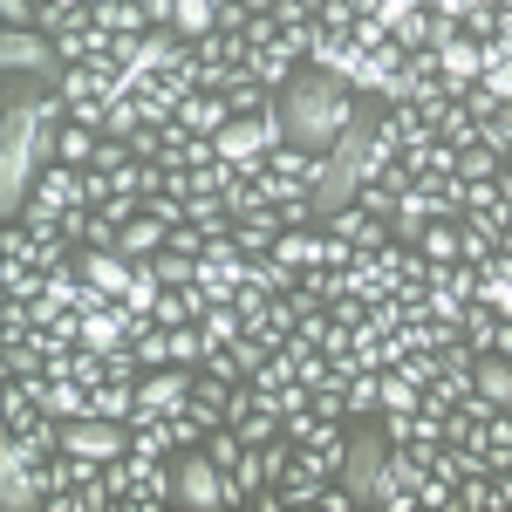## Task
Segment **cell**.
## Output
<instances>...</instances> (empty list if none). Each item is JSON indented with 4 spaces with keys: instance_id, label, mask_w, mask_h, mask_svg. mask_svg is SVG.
Instances as JSON below:
<instances>
[{
    "instance_id": "4316f807",
    "label": "cell",
    "mask_w": 512,
    "mask_h": 512,
    "mask_svg": "<svg viewBox=\"0 0 512 512\" xmlns=\"http://www.w3.org/2000/svg\"><path fill=\"white\" fill-rule=\"evenodd\" d=\"M458 226H465V233H458V260H465V267H485V260L499 253V233H485L472 219H458Z\"/></svg>"
},
{
    "instance_id": "ba28073f",
    "label": "cell",
    "mask_w": 512,
    "mask_h": 512,
    "mask_svg": "<svg viewBox=\"0 0 512 512\" xmlns=\"http://www.w3.org/2000/svg\"><path fill=\"white\" fill-rule=\"evenodd\" d=\"M437 55H444V82H451V96L465 89V82H478L485 76V48H478L465 28H451V35L437 41Z\"/></svg>"
},
{
    "instance_id": "816d5d0a",
    "label": "cell",
    "mask_w": 512,
    "mask_h": 512,
    "mask_svg": "<svg viewBox=\"0 0 512 512\" xmlns=\"http://www.w3.org/2000/svg\"><path fill=\"white\" fill-rule=\"evenodd\" d=\"M506 164H512V151H506Z\"/></svg>"
},
{
    "instance_id": "60d3db41",
    "label": "cell",
    "mask_w": 512,
    "mask_h": 512,
    "mask_svg": "<svg viewBox=\"0 0 512 512\" xmlns=\"http://www.w3.org/2000/svg\"><path fill=\"white\" fill-rule=\"evenodd\" d=\"M478 137H485V144H492V151L506 158V151H512V103H506V110H499V117H492V123H485Z\"/></svg>"
},
{
    "instance_id": "ffe728a7",
    "label": "cell",
    "mask_w": 512,
    "mask_h": 512,
    "mask_svg": "<svg viewBox=\"0 0 512 512\" xmlns=\"http://www.w3.org/2000/svg\"><path fill=\"white\" fill-rule=\"evenodd\" d=\"M246 280H253L260 294H294V280H301V274H294L280 253H260V260H246Z\"/></svg>"
},
{
    "instance_id": "cb8c5ba5",
    "label": "cell",
    "mask_w": 512,
    "mask_h": 512,
    "mask_svg": "<svg viewBox=\"0 0 512 512\" xmlns=\"http://www.w3.org/2000/svg\"><path fill=\"white\" fill-rule=\"evenodd\" d=\"M458 110H465V117H472L478 130H485V123H492L499 110H506V96H499L492 82H465V89H458Z\"/></svg>"
},
{
    "instance_id": "277c9868",
    "label": "cell",
    "mask_w": 512,
    "mask_h": 512,
    "mask_svg": "<svg viewBox=\"0 0 512 512\" xmlns=\"http://www.w3.org/2000/svg\"><path fill=\"white\" fill-rule=\"evenodd\" d=\"M171 506H185V512H219L226 506V472L205 458V444H192V451L171 458Z\"/></svg>"
},
{
    "instance_id": "e575fe53",
    "label": "cell",
    "mask_w": 512,
    "mask_h": 512,
    "mask_svg": "<svg viewBox=\"0 0 512 512\" xmlns=\"http://www.w3.org/2000/svg\"><path fill=\"white\" fill-rule=\"evenodd\" d=\"M362 226H369V212H362V205H342V212H328V219H321V233H328V239H349V246H355Z\"/></svg>"
},
{
    "instance_id": "681fc988",
    "label": "cell",
    "mask_w": 512,
    "mask_h": 512,
    "mask_svg": "<svg viewBox=\"0 0 512 512\" xmlns=\"http://www.w3.org/2000/svg\"><path fill=\"white\" fill-rule=\"evenodd\" d=\"M499 35H506V41H512V7H499Z\"/></svg>"
},
{
    "instance_id": "ee69618b",
    "label": "cell",
    "mask_w": 512,
    "mask_h": 512,
    "mask_svg": "<svg viewBox=\"0 0 512 512\" xmlns=\"http://www.w3.org/2000/svg\"><path fill=\"white\" fill-rule=\"evenodd\" d=\"M417 7H424V0H383V21H390V28H403Z\"/></svg>"
},
{
    "instance_id": "8fae6325",
    "label": "cell",
    "mask_w": 512,
    "mask_h": 512,
    "mask_svg": "<svg viewBox=\"0 0 512 512\" xmlns=\"http://www.w3.org/2000/svg\"><path fill=\"white\" fill-rule=\"evenodd\" d=\"M164 239H171V226H164V219H151V212H137V219L123 226L117 253H123V260H158V253H164Z\"/></svg>"
},
{
    "instance_id": "30bf717a",
    "label": "cell",
    "mask_w": 512,
    "mask_h": 512,
    "mask_svg": "<svg viewBox=\"0 0 512 512\" xmlns=\"http://www.w3.org/2000/svg\"><path fill=\"white\" fill-rule=\"evenodd\" d=\"M41 205H55V212H69V205H82V164H62V158H48L41 164V178H35V192Z\"/></svg>"
},
{
    "instance_id": "52a82bcc",
    "label": "cell",
    "mask_w": 512,
    "mask_h": 512,
    "mask_svg": "<svg viewBox=\"0 0 512 512\" xmlns=\"http://www.w3.org/2000/svg\"><path fill=\"white\" fill-rule=\"evenodd\" d=\"M76 267H82L89 280H96V287H103L110 301H123V294H130V280H137V260H123L117 246H82V253H76Z\"/></svg>"
},
{
    "instance_id": "5b68a950",
    "label": "cell",
    "mask_w": 512,
    "mask_h": 512,
    "mask_svg": "<svg viewBox=\"0 0 512 512\" xmlns=\"http://www.w3.org/2000/svg\"><path fill=\"white\" fill-rule=\"evenodd\" d=\"M0 76L55 82V76H62V55H55V35H41V28H0Z\"/></svg>"
},
{
    "instance_id": "8d00e7d4",
    "label": "cell",
    "mask_w": 512,
    "mask_h": 512,
    "mask_svg": "<svg viewBox=\"0 0 512 512\" xmlns=\"http://www.w3.org/2000/svg\"><path fill=\"white\" fill-rule=\"evenodd\" d=\"M280 35H287V28H280L274 14H246V35H239V41H246V48H274Z\"/></svg>"
},
{
    "instance_id": "5bb4252c",
    "label": "cell",
    "mask_w": 512,
    "mask_h": 512,
    "mask_svg": "<svg viewBox=\"0 0 512 512\" xmlns=\"http://www.w3.org/2000/svg\"><path fill=\"white\" fill-rule=\"evenodd\" d=\"M0 294L7 301H41L48 294V267H35V260H0Z\"/></svg>"
},
{
    "instance_id": "9c48e42d",
    "label": "cell",
    "mask_w": 512,
    "mask_h": 512,
    "mask_svg": "<svg viewBox=\"0 0 512 512\" xmlns=\"http://www.w3.org/2000/svg\"><path fill=\"white\" fill-rule=\"evenodd\" d=\"M226 123H233V103L219 89H198V96H185V110H178V130L185 137H219Z\"/></svg>"
},
{
    "instance_id": "d4e9b609",
    "label": "cell",
    "mask_w": 512,
    "mask_h": 512,
    "mask_svg": "<svg viewBox=\"0 0 512 512\" xmlns=\"http://www.w3.org/2000/svg\"><path fill=\"white\" fill-rule=\"evenodd\" d=\"M499 171H506V158H499V151H492L485 137L458 151V178H472V185H485V178H499Z\"/></svg>"
},
{
    "instance_id": "d6a6232c",
    "label": "cell",
    "mask_w": 512,
    "mask_h": 512,
    "mask_svg": "<svg viewBox=\"0 0 512 512\" xmlns=\"http://www.w3.org/2000/svg\"><path fill=\"white\" fill-rule=\"evenodd\" d=\"M499 7H506V0H472V14H465L458 28H465L472 41H492L499 35Z\"/></svg>"
},
{
    "instance_id": "44dd1931",
    "label": "cell",
    "mask_w": 512,
    "mask_h": 512,
    "mask_svg": "<svg viewBox=\"0 0 512 512\" xmlns=\"http://www.w3.org/2000/svg\"><path fill=\"white\" fill-rule=\"evenodd\" d=\"M226 103H233V117H260V110H274L280 96L267 89L260 76H233V89H226Z\"/></svg>"
},
{
    "instance_id": "f546056e",
    "label": "cell",
    "mask_w": 512,
    "mask_h": 512,
    "mask_svg": "<svg viewBox=\"0 0 512 512\" xmlns=\"http://www.w3.org/2000/svg\"><path fill=\"white\" fill-rule=\"evenodd\" d=\"M437 137H444V144H458V151H465V144H478V123L465 117V110H458V103H444V110H437Z\"/></svg>"
},
{
    "instance_id": "7bdbcfd3",
    "label": "cell",
    "mask_w": 512,
    "mask_h": 512,
    "mask_svg": "<svg viewBox=\"0 0 512 512\" xmlns=\"http://www.w3.org/2000/svg\"><path fill=\"white\" fill-rule=\"evenodd\" d=\"M431 14H437V21H451V28H458V21L472 14V0H431Z\"/></svg>"
},
{
    "instance_id": "c3c4849f",
    "label": "cell",
    "mask_w": 512,
    "mask_h": 512,
    "mask_svg": "<svg viewBox=\"0 0 512 512\" xmlns=\"http://www.w3.org/2000/svg\"><path fill=\"white\" fill-rule=\"evenodd\" d=\"M280 0H246V14H274Z\"/></svg>"
},
{
    "instance_id": "74e56055",
    "label": "cell",
    "mask_w": 512,
    "mask_h": 512,
    "mask_svg": "<svg viewBox=\"0 0 512 512\" xmlns=\"http://www.w3.org/2000/svg\"><path fill=\"white\" fill-rule=\"evenodd\" d=\"M451 499H458V485H451V478H424V485H417V506H431V512H451Z\"/></svg>"
},
{
    "instance_id": "9a60e30c",
    "label": "cell",
    "mask_w": 512,
    "mask_h": 512,
    "mask_svg": "<svg viewBox=\"0 0 512 512\" xmlns=\"http://www.w3.org/2000/svg\"><path fill=\"white\" fill-rule=\"evenodd\" d=\"M274 253L294 267V274H308V267H321V226H287V233L274 239Z\"/></svg>"
},
{
    "instance_id": "1f68e13d",
    "label": "cell",
    "mask_w": 512,
    "mask_h": 512,
    "mask_svg": "<svg viewBox=\"0 0 512 512\" xmlns=\"http://www.w3.org/2000/svg\"><path fill=\"white\" fill-rule=\"evenodd\" d=\"M151 274H158L164 287H192V280H198V260H185V253H171V246H164L158 260H151Z\"/></svg>"
},
{
    "instance_id": "6da1fadb",
    "label": "cell",
    "mask_w": 512,
    "mask_h": 512,
    "mask_svg": "<svg viewBox=\"0 0 512 512\" xmlns=\"http://www.w3.org/2000/svg\"><path fill=\"white\" fill-rule=\"evenodd\" d=\"M55 123L35 117V103H28V82L7 76V110H0V212L14 219L21 205H28V192H35L41 164L55 158Z\"/></svg>"
},
{
    "instance_id": "7402d4cb",
    "label": "cell",
    "mask_w": 512,
    "mask_h": 512,
    "mask_svg": "<svg viewBox=\"0 0 512 512\" xmlns=\"http://www.w3.org/2000/svg\"><path fill=\"white\" fill-rule=\"evenodd\" d=\"M96 144H103V130H89V123L69 117V123H62V137H55V158H62V164H89V158H96Z\"/></svg>"
},
{
    "instance_id": "8992f818",
    "label": "cell",
    "mask_w": 512,
    "mask_h": 512,
    "mask_svg": "<svg viewBox=\"0 0 512 512\" xmlns=\"http://www.w3.org/2000/svg\"><path fill=\"white\" fill-rule=\"evenodd\" d=\"M137 403H144V410H158V417L185 410V403H192V369H185V362H164V369H151V376L137 383Z\"/></svg>"
},
{
    "instance_id": "ab89813d",
    "label": "cell",
    "mask_w": 512,
    "mask_h": 512,
    "mask_svg": "<svg viewBox=\"0 0 512 512\" xmlns=\"http://www.w3.org/2000/svg\"><path fill=\"white\" fill-rule=\"evenodd\" d=\"M41 0H0V28H35Z\"/></svg>"
},
{
    "instance_id": "7c38bea8",
    "label": "cell",
    "mask_w": 512,
    "mask_h": 512,
    "mask_svg": "<svg viewBox=\"0 0 512 512\" xmlns=\"http://www.w3.org/2000/svg\"><path fill=\"white\" fill-rule=\"evenodd\" d=\"M499 308H492V301H485V294H478V301H465V315H458V328H465V349L472 355H492V342H499Z\"/></svg>"
},
{
    "instance_id": "b9f144b4",
    "label": "cell",
    "mask_w": 512,
    "mask_h": 512,
    "mask_svg": "<svg viewBox=\"0 0 512 512\" xmlns=\"http://www.w3.org/2000/svg\"><path fill=\"white\" fill-rule=\"evenodd\" d=\"M478 82H492V89H499V96L512 103V41H506V55H499V62H492V69H485Z\"/></svg>"
},
{
    "instance_id": "bcb514c9",
    "label": "cell",
    "mask_w": 512,
    "mask_h": 512,
    "mask_svg": "<svg viewBox=\"0 0 512 512\" xmlns=\"http://www.w3.org/2000/svg\"><path fill=\"white\" fill-rule=\"evenodd\" d=\"M499 260H506V267H512V226H506V233H499Z\"/></svg>"
},
{
    "instance_id": "e0dca14e",
    "label": "cell",
    "mask_w": 512,
    "mask_h": 512,
    "mask_svg": "<svg viewBox=\"0 0 512 512\" xmlns=\"http://www.w3.org/2000/svg\"><path fill=\"white\" fill-rule=\"evenodd\" d=\"M458 233H465V226H458V212L431 219L424 239H417V246H424V260H431V267H451V260H458Z\"/></svg>"
},
{
    "instance_id": "83f0119b",
    "label": "cell",
    "mask_w": 512,
    "mask_h": 512,
    "mask_svg": "<svg viewBox=\"0 0 512 512\" xmlns=\"http://www.w3.org/2000/svg\"><path fill=\"white\" fill-rule=\"evenodd\" d=\"M383 410H424V383H410L403 369H383Z\"/></svg>"
},
{
    "instance_id": "d6986e66",
    "label": "cell",
    "mask_w": 512,
    "mask_h": 512,
    "mask_svg": "<svg viewBox=\"0 0 512 512\" xmlns=\"http://www.w3.org/2000/svg\"><path fill=\"white\" fill-rule=\"evenodd\" d=\"M444 35H451V21H437V14H431V0H424V7H417V14H410V21L396 28V41H403L410 55H417V48H437Z\"/></svg>"
},
{
    "instance_id": "2e32d148",
    "label": "cell",
    "mask_w": 512,
    "mask_h": 512,
    "mask_svg": "<svg viewBox=\"0 0 512 512\" xmlns=\"http://www.w3.org/2000/svg\"><path fill=\"white\" fill-rule=\"evenodd\" d=\"M198 335H205V349H233L239 335H246V321H239L233 301H219V308H205V315H198Z\"/></svg>"
},
{
    "instance_id": "d590c367",
    "label": "cell",
    "mask_w": 512,
    "mask_h": 512,
    "mask_svg": "<svg viewBox=\"0 0 512 512\" xmlns=\"http://www.w3.org/2000/svg\"><path fill=\"white\" fill-rule=\"evenodd\" d=\"M315 21H321V28H328V35H349V28H355V21H362V14H355L349 0H321V7H315Z\"/></svg>"
},
{
    "instance_id": "4fadbf2b",
    "label": "cell",
    "mask_w": 512,
    "mask_h": 512,
    "mask_svg": "<svg viewBox=\"0 0 512 512\" xmlns=\"http://www.w3.org/2000/svg\"><path fill=\"white\" fill-rule=\"evenodd\" d=\"M89 383H76V376H48V390H41V410H48V417H62V424H69V417H89Z\"/></svg>"
},
{
    "instance_id": "603a6c76",
    "label": "cell",
    "mask_w": 512,
    "mask_h": 512,
    "mask_svg": "<svg viewBox=\"0 0 512 512\" xmlns=\"http://www.w3.org/2000/svg\"><path fill=\"white\" fill-rule=\"evenodd\" d=\"M130 410H137V383H96L89 417H117V424H130Z\"/></svg>"
},
{
    "instance_id": "484cf974",
    "label": "cell",
    "mask_w": 512,
    "mask_h": 512,
    "mask_svg": "<svg viewBox=\"0 0 512 512\" xmlns=\"http://www.w3.org/2000/svg\"><path fill=\"white\" fill-rule=\"evenodd\" d=\"M396 198H403L396 178H369V185H355V205H362L369 219H396Z\"/></svg>"
},
{
    "instance_id": "f1b7e54d",
    "label": "cell",
    "mask_w": 512,
    "mask_h": 512,
    "mask_svg": "<svg viewBox=\"0 0 512 512\" xmlns=\"http://www.w3.org/2000/svg\"><path fill=\"white\" fill-rule=\"evenodd\" d=\"M158 294H164V280L151 274V260H137V280H130L123 308H130V315H151V308H158Z\"/></svg>"
},
{
    "instance_id": "7dc6e473",
    "label": "cell",
    "mask_w": 512,
    "mask_h": 512,
    "mask_svg": "<svg viewBox=\"0 0 512 512\" xmlns=\"http://www.w3.org/2000/svg\"><path fill=\"white\" fill-rule=\"evenodd\" d=\"M355 14H383V0H349Z\"/></svg>"
},
{
    "instance_id": "f907efd6",
    "label": "cell",
    "mask_w": 512,
    "mask_h": 512,
    "mask_svg": "<svg viewBox=\"0 0 512 512\" xmlns=\"http://www.w3.org/2000/svg\"><path fill=\"white\" fill-rule=\"evenodd\" d=\"M499 192H506V205H512V164H506V171H499Z\"/></svg>"
},
{
    "instance_id": "836d02e7",
    "label": "cell",
    "mask_w": 512,
    "mask_h": 512,
    "mask_svg": "<svg viewBox=\"0 0 512 512\" xmlns=\"http://www.w3.org/2000/svg\"><path fill=\"white\" fill-rule=\"evenodd\" d=\"M171 362H185V369H198V362H205V335H198V321L171 328Z\"/></svg>"
},
{
    "instance_id": "7a4b0ae2",
    "label": "cell",
    "mask_w": 512,
    "mask_h": 512,
    "mask_svg": "<svg viewBox=\"0 0 512 512\" xmlns=\"http://www.w3.org/2000/svg\"><path fill=\"white\" fill-rule=\"evenodd\" d=\"M280 117H287V137L308 144V151H328L342 130L355 123V89L349 76H328V69H301V76L280 89Z\"/></svg>"
},
{
    "instance_id": "f35d334b",
    "label": "cell",
    "mask_w": 512,
    "mask_h": 512,
    "mask_svg": "<svg viewBox=\"0 0 512 512\" xmlns=\"http://www.w3.org/2000/svg\"><path fill=\"white\" fill-rule=\"evenodd\" d=\"M274 21L287 28V35H294V28H308V21H315V0H280V7H274Z\"/></svg>"
},
{
    "instance_id": "4dcf8cb0",
    "label": "cell",
    "mask_w": 512,
    "mask_h": 512,
    "mask_svg": "<svg viewBox=\"0 0 512 512\" xmlns=\"http://www.w3.org/2000/svg\"><path fill=\"white\" fill-rule=\"evenodd\" d=\"M349 41L362 48V55H376V48H390V41H396V28L383 21V14H362V21L349 28Z\"/></svg>"
},
{
    "instance_id": "3957f363",
    "label": "cell",
    "mask_w": 512,
    "mask_h": 512,
    "mask_svg": "<svg viewBox=\"0 0 512 512\" xmlns=\"http://www.w3.org/2000/svg\"><path fill=\"white\" fill-rule=\"evenodd\" d=\"M383 465H390V437H383V424H376V417H355L349 424V458H342V485L355 492V506H376Z\"/></svg>"
},
{
    "instance_id": "ac0fdd59",
    "label": "cell",
    "mask_w": 512,
    "mask_h": 512,
    "mask_svg": "<svg viewBox=\"0 0 512 512\" xmlns=\"http://www.w3.org/2000/svg\"><path fill=\"white\" fill-rule=\"evenodd\" d=\"M478 396H492L499 410H512V355H478Z\"/></svg>"
},
{
    "instance_id": "f6af8a7d",
    "label": "cell",
    "mask_w": 512,
    "mask_h": 512,
    "mask_svg": "<svg viewBox=\"0 0 512 512\" xmlns=\"http://www.w3.org/2000/svg\"><path fill=\"white\" fill-rule=\"evenodd\" d=\"M171 7H178V0H144V14H151L158 28H171Z\"/></svg>"
}]
</instances>
